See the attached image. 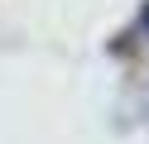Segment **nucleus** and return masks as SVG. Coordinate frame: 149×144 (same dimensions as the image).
<instances>
[{"label":"nucleus","mask_w":149,"mask_h":144,"mask_svg":"<svg viewBox=\"0 0 149 144\" xmlns=\"http://www.w3.org/2000/svg\"><path fill=\"white\" fill-rule=\"evenodd\" d=\"M144 29H149V10H144Z\"/></svg>","instance_id":"nucleus-1"}]
</instances>
